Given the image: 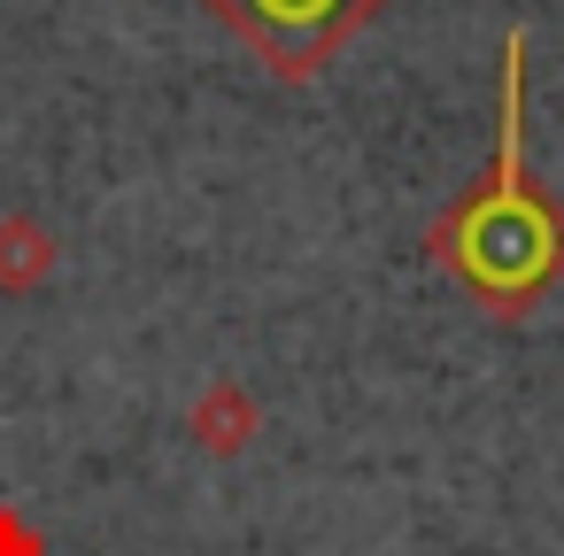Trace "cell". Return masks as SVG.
<instances>
[{
	"label": "cell",
	"instance_id": "1",
	"mask_svg": "<svg viewBox=\"0 0 564 556\" xmlns=\"http://www.w3.org/2000/svg\"><path fill=\"white\" fill-rule=\"evenodd\" d=\"M495 325H518L564 279V201L525 171V32L502 40V109L487 171L417 240Z\"/></svg>",
	"mask_w": 564,
	"mask_h": 556
},
{
	"label": "cell",
	"instance_id": "2",
	"mask_svg": "<svg viewBox=\"0 0 564 556\" xmlns=\"http://www.w3.org/2000/svg\"><path fill=\"white\" fill-rule=\"evenodd\" d=\"M202 9L279 78V86H310L387 0H202Z\"/></svg>",
	"mask_w": 564,
	"mask_h": 556
},
{
	"label": "cell",
	"instance_id": "3",
	"mask_svg": "<svg viewBox=\"0 0 564 556\" xmlns=\"http://www.w3.org/2000/svg\"><path fill=\"white\" fill-rule=\"evenodd\" d=\"M256 425H263V402L240 386V379H209L194 402H186V433H194V448L202 456H240L248 440H256Z\"/></svg>",
	"mask_w": 564,
	"mask_h": 556
},
{
	"label": "cell",
	"instance_id": "4",
	"mask_svg": "<svg viewBox=\"0 0 564 556\" xmlns=\"http://www.w3.org/2000/svg\"><path fill=\"white\" fill-rule=\"evenodd\" d=\"M55 263H63V240L40 217H24V209L0 217V294H40L55 279Z\"/></svg>",
	"mask_w": 564,
	"mask_h": 556
},
{
	"label": "cell",
	"instance_id": "5",
	"mask_svg": "<svg viewBox=\"0 0 564 556\" xmlns=\"http://www.w3.org/2000/svg\"><path fill=\"white\" fill-rule=\"evenodd\" d=\"M0 556H47V533L17 502H0Z\"/></svg>",
	"mask_w": 564,
	"mask_h": 556
}]
</instances>
